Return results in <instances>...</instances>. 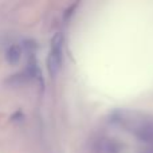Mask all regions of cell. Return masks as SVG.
<instances>
[{
    "instance_id": "cell-1",
    "label": "cell",
    "mask_w": 153,
    "mask_h": 153,
    "mask_svg": "<svg viewBox=\"0 0 153 153\" xmlns=\"http://www.w3.org/2000/svg\"><path fill=\"white\" fill-rule=\"evenodd\" d=\"M62 36L56 34L53 39L50 48V55H48V70L51 74H55L58 71L59 66H61L62 61Z\"/></svg>"
},
{
    "instance_id": "cell-2",
    "label": "cell",
    "mask_w": 153,
    "mask_h": 153,
    "mask_svg": "<svg viewBox=\"0 0 153 153\" xmlns=\"http://www.w3.org/2000/svg\"><path fill=\"white\" fill-rule=\"evenodd\" d=\"M19 56H20V48H19L18 46L11 47V50L8 51V55H7V58L10 59V62H16L19 59Z\"/></svg>"
}]
</instances>
